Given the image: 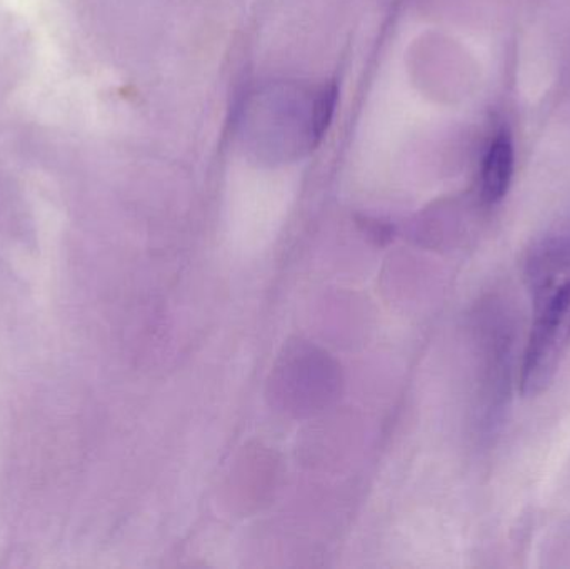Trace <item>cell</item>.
Masks as SVG:
<instances>
[{"mask_svg": "<svg viewBox=\"0 0 570 569\" xmlns=\"http://www.w3.org/2000/svg\"><path fill=\"white\" fill-rule=\"evenodd\" d=\"M534 323L521 366V391L534 398L548 390L570 343V239H551L528 261Z\"/></svg>", "mask_w": 570, "mask_h": 569, "instance_id": "1", "label": "cell"}, {"mask_svg": "<svg viewBox=\"0 0 570 569\" xmlns=\"http://www.w3.org/2000/svg\"><path fill=\"white\" fill-rule=\"evenodd\" d=\"M335 104L334 84H279L261 90L244 109V139L259 156H305L327 133Z\"/></svg>", "mask_w": 570, "mask_h": 569, "instance_id": "2", "label": "cell"}, {"mask_svg": "<svg viewBox=\"0 0 570 569\" xmlns=\"http://www.w3.org/2000/svg\"><path fill=\"white\" fill-rule=\"evenodd\" d=\"M514 174V146L509 134L495 137L482 166V196L488 203H499L508 194Z\"/></svg>", "mask_w": 570, "mask_h": 569, "instance_id": "3", "label": "cell"}]
</instances>
